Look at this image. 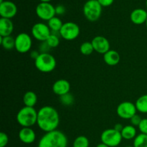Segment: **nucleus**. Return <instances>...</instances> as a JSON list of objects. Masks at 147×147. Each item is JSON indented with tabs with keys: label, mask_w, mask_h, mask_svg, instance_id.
Segmentation results:
<instances>
[{
	"label": "nucleus",
	"mask_w": 147,
	"mask_h": 147,
	"mask_svg": "<svg viewBox=\"0 0 147 147\" xmlns=\"http://www.w3.org/2000/svg\"><path fill=\"white\" fill-rule=\"evenodd\" d=\"M17 7L13 2L5 1L0 4V15L1 18L10 19L17 14Z\"/></svg>",
	"instance_id": "13"
},
{
	"label": "nucleus",
	"mask_w": 147,
	"mask_h": 147,
	"mask_svg": "<svg viewBox=\"0 0 147 147\" xmlns=\"http://www.w3.org/2000/svg\"><path fill=\"white\" fill-rule=\"evenodd\" d=\"M59 123V113L53 106H45L37 111V124L45 133L57 130Z\"/></svg>",
	"instance_id": "1"
},
{
	"label": "nucleus",
	"mask_w": 147,
	"mask_h": 147,
	"mask_svg": "<svg viewBox=\"0 0 147 147\" xmlns=\"http://www.w3.org/2000/svg\"><path fill=\"white\" fill-rule=\"evenodd\" d=\"M9 137L4 132L0 133V147H5L8 144Z\"/></svg>",
	"instance_id": "29"
},
{
	"label": "nucleus",
	"mask_w": 147,
	"mask_h": 147,
	"mask_svg": "<svg viewBox=\"0 0 147 147\" xmlns=\"http://www.w3.org/2000/svg\"><path fill=\"white\" fill-rule=\"evenodd\" d=\"M18 136L20 140L26 144H32L36 139L35 132L30 127L22 128L19 131Z\"/></svg>",
	"instance_id": "15"
},
{
	"label": "nucleus",
	"mask_w": 147,
	"mask_h": 147,
	"mask_svg": "<svg viewBox=\"0 0 147 147\" xmlns=\"http://www.w3.org/2000/svg\"><path fill=\"white\" fill-rule=\"evenodd\" d=\"M146 7H147V0H146Z\"/></svg>",
	"instance_id": "39"
},
{
	"label": "nucleus",
	"mask_w": 147,
	"mask_h": 147,
	"mask_svg": "<svg viewBox=\"0 0 147 147\" xmlns=\"http://www.w3.org/2000/svg\"><path fill=\"white\" fill-rule=\"evenodd\" d=\"M36 14L41 20L49 21L55 16V7L50 3L41 2L36 7Z\"/></svg>",
	"instance_id": "11"
},
{
	"label": "nucleus",
	"mask_w": 147,
	"mask_h": 147,
	"mask_svg": "<svg viewBox=\"0 0 147 147\" xmlns=\"http://www.w3.org/2000/svg\"><path fill=\"white\" fill-rule=\"evenodd\" d=\"M103 60H104V62L108 65L114 66L119 64L121 60V57L120 55L117 51L110 50L103 55Z\"/></svg>",
	"instance_id": "18"
},
{
	"label": "nucleus",
	"mask_w": 147,
	"mask_h": 147,
	"mask_svg": "<svg viewBox=\"0 0 147 147\" xmlns=\"http://www.w3.org/2000/svg\"><path fill=\"white\" fill-rule=\"evenodd\" d=\"M31 33L32 37L35 40L44 42L47 40L49 36L51 34L52 32L47 24L38 22L32 26Z\"/></svg>",
	"instance_id": "9"
},
{
	"label": "nucleus",
	"mask_w": 147,
	"mask_h": 147,
	"mask_svg": "<svg viewBox=\"0 0 147 147\" xmlns=\"http://www.w3.org/2000/svg\"><path fill=\"white\" fill-rule=\"evenodd\" d=\"M80 32V27L77 24L73 22H67L63 24L59 34L64 40L72 41L78 37Z\"/></svg>",
	"instance_id": "7"
},
{
	"label": "nucleus",
	"mask_w": 147,
	"mask_h": 147,
	"mask_svg": "<svg viewBox=\"0 0 147 147\" xmlns=\"http://www.w3.org/2000/svg\"><path fill=\"white\" fill-rule=\"evenodd\" d=\"M45 42L50 48H55L59 45L60 40H59V37H57V35H56L54 33H51V34L49 36Z\"/></svg>",
	"instance_id": "27"
},
{
	"label": "nucleus",
	"mask_w": 147,
	"mask_h": 147,
	"mask_svg": "<svg viewBox=\"0 0 147 147\" xmlns=\"http://www.w3.org/2000/svg\"><path fill=\"white\" fill-rule=\"evenodd\" d=\"M34 65L42 73H50L57 65V62L53 55L48 53H40V55L34 60Z\"/></svg>",
	"instance_id": "4"
},
{
	"label": "nucleus",
	"mask_w": 147,
	"mask_h": 147,
	"mask_svg": "<svg viewBox=\"0 0 147 147\" xmlns=\"http://www.w3.org/2000/svg\"><path fill=\"white\" fill-rule=\"evenodd\" d=\"M138 127H139L141 133L147 135V118L142 119V121H141L140 124Z\"/></svg>",
	"instance_id": "30"
},
{
	"label": "nucleus",
	"mask_w": 147,
	"mask_h": 147,
	"mask_svg": "<svg viewBox=\"0 0 147 147\" xmlns=\"http://www.w3.org/2000/svg\"><path fill=\"white\" fill-rule=\"evenodd\" d=\"M80 51L84 55H90L94 51V48L91 42H85L80 47Z\"/></svg>",
	"instance_id": "25"
},
{
	"label": "nucleus",
	"mask_w": 147,
	"mask_h": 147,
	"mask_svg": "<svg viewBox=\"0 0 147 147\" xmlns=\"http://www.w3.org/2000/svg\"><path fill=\"white\" fill-rule=\"evenodd\" d=\"M40 53H39L37 50H33V51H32L31 53H30V57H31V58L34 59V60H35L38 57V56L40 55Z\"/></svg>",
	"instance_id": "34"
},
{
	"label": "nucleus",
	"mask_w": 147,
	"mask_h": 147,
	"mask_svg": "<svg viewBox=\"0 0 147 147\" xmlns=\"http://www.w3.org/2000/svg\"><path fill=\"white\" fill-rule=\"evenodd\" d=\"M126 147H134V146H126Z\"/></svg>",
	"instance_id": "40"
},
{
	"label": "nucleus",
	"mask_w": 147,
	"mask_h": 147,
	"mask_svg": "<svg viewBox=\"0 0 147 147\" xmlns=\"http://www.w3.org/2000/svg\"><path fill=\"white\" fill-rule=\"evenodd\" d=\"M63 24L64 23H63V22L61 21V20L60 18H58L57 17H54L51 20H49L47 25H48L50 30H51L52 33L60 32Z\"/></svg>",
	"instance_id": "21"
},
{
	"label": "nucleus",
	"mask_w": 147,
	"mask_h": 147,
	"mask_svg": "<svg viewBox=\"0 0 147 147\" xmlns=\"http://www.w3.org/2000/svg\"><path fill=\"white\" fill-rule=\"evenodd\" d=\"M60 100L62 104L65 106H71L74 103L75 98L71 93H68L67 94L60 96Z\"/></svg>",
	"instance_id": "28"
},
{
	"label": "nucleus",
	"mask_w": 147,
	"mask_h": 147,
	"mask_svg": "<svg viewBox=\"0 0 147 147\" xmlns=\"http://www.w3.org/2000/svg\"><path fill=\"white\" fill-rule=\"evenodd\" d=\"M32 45V40L30 35L26 32L20 33L15 37V49L18 53H28Z\"/></svg>",
	"instance_id": "8"
},
{
	"label": "nucleus",
	"mask_w": 147,
	"mask_h": 147,
	"mask_svg": "<svg viewBox=\"0 0 147 147\" xmlns=\"http://www.w3.org/2000/svg\"><path fill=\"white\" fill-rule=\"evenodd\" d=\"M96 147H109V146H108L107 145L104 144L100 143V144H98L97 146H96Z\"/></svg>",
	"instance_id": "36"
},
{
	"label": "nucleus",
	"mask_w": 147,
	"mask_h": 147,
	"mask_svg": "<svg viewBox=\"0 0 147 147\" xmlns=\"http://www.w3.org/2000/svg\"><path fill=\"white\" fill-rule=\"evenodd\" d=\"M73 147H89L88 139L85 136H78L73 142Z\"/></svg>",
	"instance_id": "26"
},
{
	"label": "nucleus",
	"mask_w": 147,
	"mask_h": 147,
	"mask_svg": "<svg viewBox=\"0 0 147 147\" xmlns=\"http://www.w3.org/2000/svg\"><path fill=\"white\" fill-rule=\"evenodd\" d=\"M37 111L33 107L24 106L17 114V121L22 127H30L37 123Z\"/></svg>",
	"instance_id": "3"
},
{
	"label": "nucleus",
	"mask_w": 147,
	"mask_h": 147,
	"mask_svg": "<svg viewBox=\"0 0 147 147\" xmlns=\"http://www.w3.org/2000/svg\"><path fill=\"white\" fill-rule=\"evenodd\" d=\"M137 109L136 105L130 101H124L121 103L116 109L117 115L123 119L130 120L134 115L136 114Z\"/></svg>",
	"instance_id": "10"
},
{
	"label": "nucleus",
	"mask_w": 147,
	"mask_h": 147,
	"mask_svg": "<svg viewBox=\"0 0 147 147\" xmlns=\"http://www.w3.org/2000/svg\"><path fill=\"white\" fill-rule=\"evenodd\" d=\"M130 19L134 24L137 25L146 23L147 11L143 9H136L131 13Z\"/></svg>",
	"instance_id": "16"
},
{
	"label": "nucleus",
	"mask_w": 147,
	"mask_h": 147,
	"mask_svg": "<svg viewBox=\"0 0 147 147\" xmlns=\"http://www.w3.org/2000/svg\"><path fill=\"white\" fill-rule=\"evenodd\" d=\"M37 102V96L33 91H27L23 96V103L24 106L33 107L35 106Z\"/></svg>",
	"instance_id": "20"
},
{
	"label": "nucleus",
	"mask_w": 147,
	"mask_h": 147,
	"mask_svg": "<svg viewBox=\"0 0 147 147\" xmlns=\"http://www.w3.org/2000/svg\"><path fill=\"white\" fill-rule=\"evenodd\" d=\"M70 84L65 79H60L54 83L53 86V91L55 94L62 96L70 93Z\"/></svg>",
	"instance_id": "14"
},
{
	"label": "nucleus",
	"mask_w": 147,
	"mask_h": 147,
	"mask_svg": "<svg viewBox=\"0 0 147 147\" xmlns=\"http://www.w3.org/2000/svg\"><path fill=\"white\" fill-rule=\"evenodd\" d=\"M55 11L56 14H58V15H61V14H63L65 12V9L63 6L62 5H58L55 7Z\"/></svg>",
	"instance_id": "33"
},
{
	"label": "nucleus",
	"mask_w": 147,
	"mask_h": 147,
	"mask_svg": "<svg viewBox=\"0 0 147 147\" xmlns=\"http://www.w3.org/2000/svg\"><path fill=\"white\" fill-rule=\"evenodd\" d=\"M121 134L114 129H108L103 131L100 135L101 143L109 147H116L122 142Z\"/></svg>",
	"instance_id": "6"
},
{
	"label": "nucleus",
	"mask_w": 147,
	"mask_h": 147,
	"mask_svg": "<svg viewBox=\"0 0 147 147\" xmlns=\"http://www.w3.org/2000/svg\"><path fill=\"white\" fill-rule=\"evenodd\" d=\"M123 125L121 124V123H117V124L115 125L114 127H113V129H116V130L118 131L121 132V131H122V129H123Z\"/></svg>",
	"instance_id": "35"
},
{
	"label": "nucleus",
	"mask_w": 147,
	"mask_h": 147,
	"mask_svg": "<svg viewBox=\"0 0 147 147\" xmlns=\"http://www.w3.org/2000/svg\"><path fill=\"white\" fill-rule=\"evenodd\" d=\"M102 13V6L98 0H88L83 7L85 17L90 22H96L100 18Z\"/></svg>",
	"instance_id": "5"
},
{
	"label": "nucleus",
	"mask_w": 147,
	"mask_h": 147,
	"mask_svg": "<svg viewBox=\"0 0 147 147\" xmlns=\"http://www.w3.org/2000/svg\"><path fill=\"white\" fill-rule=\"evenodd\" d=\"M121 134L122 138L126 140L134 139L135 137L137 136L136 127L132 125H127V126H123Z\"/></svg>",
	"instance_id": "19"
},
{
	"label": "nucleus",
	"mask_w": 147,
	"mask_h": 147,
	"mask_svg": "<svg viewBox=\"0 0 147 147\" xmlns=\"http://www.w3.org/2000/svg\"><path fill=\"white\" fill-rule=\"evenodd\" d=\"M142 119L141 118V116L139 115H134L131 119H130V122H131V125L134 126H139V124H140L141 121H142Z\"/></svg>",
	"instance_id": "31"
},
{
	"label": "nucleus",
	"mask_w": 147,
	"mask_h": 147,
	"mask_svg": "<svg viewBox=\"0 0 147 147\" xmlns=\"http://www.w3.org/2000/svg\"><path fill=\"white\" fill-rule=\"evenodd\" d=\"M134 147H147V135L139 134L134 139Z\"/></svg>",
	"instance_id": "24"
},
{
	"label": "nucleus",
	"mask_w": 147,
	"mask_h": 147,
	"mask_svg": "<svg viewBox=\"0 0 147 147\" xmlns=\"http://www.w3.org/2000/svg\"><path fill=\"white\" fill-rule=\"evenodd\" d=\"M67 138L58 130L47 132L39 141L37 147H67Z\"/></svg>",
	"instance_id": "2"
},
{
	"label": "nucleus",
	"mask_w": 147,
	"mask_h": 147,
	"mask_svg": "<svg viewBox=\"0 0 147 147\" xmlns=\"http://www.w3.org/2000/svg\"><path fill=\"white\" fill-rule=\"evenodd\" d=\"M0 43L4 49L7 50H10L13 48H15V38L11 36L7 37H1Z\"/></svg>",
	"instance_id": "23"
},
{
	"label": "nucleus",
	"mask_w": 147,
	"mask_h": 147,
	"mask_svg": "<svg viewBox=\"0 0 147 147\" xmlns=\"http://www.w3.org/2000/svg\"><path fill=\"white\" fill-rule=\"evenodd\" d=\"M135 105L138 111L142 113H147V94L140 96L136 100Z\"/></svg>",
	"instance_id": "22"
},
{
	"label": "nucleus",
	"mask_w": 147,
	"mask_h": 147,
	"mask_svg": "<svg viewBox=\"0 0 147 147\" xmlns=\"http://www.w3.org/2000/svg\"><path fill=\"white\" fill-rule=\"evenodd\" d=\"M102 7H109L113 3L114 0H98Z\"/></svg>",
	"instance_id": "32"
},
{
	"label": "nucleus",
	"mask_w": 147,
	"mask_h": 147,
	"mask_svg": "<svg viewBox=\"0 0 147 147\" xmlns=\"http://www.w3.org/2000/svg\"><path fill=\"white\" fill-rule=\"evenodd\" d=\"M14 30V24L10 19H0V36L7 37L11 36Z\"/></svg>",
	"instance_id": "17"
},
{
	"label": "nucleus",
	"mask_w": 147,
	"mask_h": 147,
	"mask_svg": "<svg viewBox=\"0 0 147 147\" xmlns=\"http://www.w3.org/2000/svg\"><path fill=\"white\" fill-rule=\"evenodd\" d=\"M92 45L94 48V51L99 54H103L110 50V42L109 40L103 36H96L92 40Z\"/></svg>",
	"instance_id": "12"
},
{
	"label": "nucleus",
	"mask_w": 147,
	"mask_h": 147,
	"mask_svg": "<svg viewBox=\"0 0 147 147\" xmlns=\"http://www.w3.org/2000/svg\"><path fill=\"white\" fill-rule=\"evenodd\" d=\"M40 1H42V2H47V3H49V1H50L51 0H40Z\"/></svg>",
	"instance_id": "37"
},
{
	"label": "nucleus",
	"mask_w": 147,
	"mask_h": 147,
	"mask_svg": "<svg viewBox=\"0 0 147 147\" xmlns=\"http://www.w3.org/2000/svg\"><path fill=\"white\" fill-rule=\"evenodd\" d=\"M145 24H146V28H147V20H146V23H145Z\"/></svg>",
	"instance_id": "38"
}]
</instances>
